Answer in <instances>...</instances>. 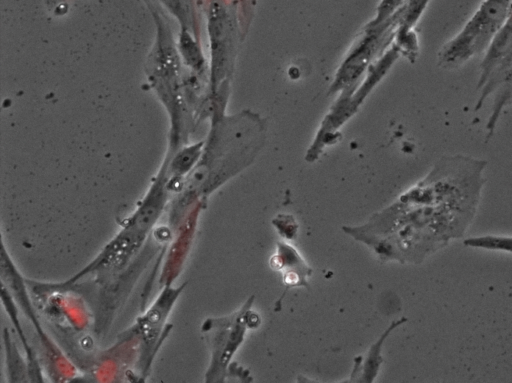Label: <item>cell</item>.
<instances>
[{
	"label": "cell",
	"instance_id": "cell-1",
	"mask_svg": "<svg viewBox=\"0 0 512 383\" xmlns=\"http://www.w3.org/2000/svg\"><path fill=\"white\" fill-rule=\"evenodd\" d=\"M487 164L464 154H445L404 196L411 259L421 261L464 236L477 213Z\"/></svg>",
	"mask_w": 512,
	"mask_h": 383
},
{
	"label": "cell",
	"instance_id": "cell-2",
	"mask_svg": "<svg viewBox=\"0 0 512 383\" xmlns=\"http://www.w3.org/2000/svg\"><path fill=\"white\" fill-rule=\"evenodd\" d=\"M512 0H482L469 20L438 52V65L454 70L485 53L506 21Z\"/></svg>",
	"mask_w": 512,
	"mask_h": 383
},
{
	"label": "cell",
	"instance_id": "cell-3",
	"mask_svg": "<svg viewBox=\"0 0 512 383\" xmlns=\"http://www.w3.org/2000/svg\"><path fill=\"white\" fill-rule=\"evenodd\" d=\"M512 64V5L506 21L484 53L477 83L479 96L475 110H480L486 98L499 88Z\"/></svg>",
	"mask_w": 512,
	"mask_h": 383
},
{
	"label": "cell",
	"instance_id": "cell-4",
	"mask_svg": "<svg viewBox=\"0 0 512 383\" xmlns=\"http://www.w3.org/2000/svg\"><path fill=\"white\" fill-rule=\"evenodd\" d=\"M178 293V289L164 291L153 307L142 317L140 325L146 341H154Z\"/></svg>",
	"mask_w": 512,
	"mask_h": 383
},
{
	"label": "cell",
	"instance_id": "cell-5",
	"mask_svg": "<svg viewBox=\"0 0 512 383\" xmlns=\"http://www.w3.org/2000/svg\"><path fill=\"white\" fill-rule=\"evenodd\" d=\"M463 245L469 248L512 253V236L485 234L465 238Z\"/></svg>",
	"mask_w": 512,
	"mask_h": 383
},
{
	"label": "cell",
	"instance_id": "cell-6",
	"mask_svg": "<svg viewBox=\"0 0 512 383\" xmlns=\"http://www.w3.org/2000/svg\"><path fill=\"white\" fill-rule=\"evenodd\" d=\"M181 49L184 57L191 65H200L201 56L199 54L198 48L186 32L183 33L181 37Z\"/></svg>",
	"mask_w": 512,
	"mask_h": 383
},
{
	"label": "cell",
	"instance_id": "cell-7",
	"mask_svg": "<svg viewBox=\"0 0 512 383\" xmlns=\"http://www.w3.org/2000/svg\"><path fill=\"white\" fill-rule=\"evenodd\" d=\"M198 147H190L181 152L174 161V170L181 173L187 171L198 155Z\"/></svg>",
	"mask_w": 512,
	"mask_h": 383
},
{
	"label": "cell",
	"instance_id": "cell-8",
	"mask_svg": "<svg viewBox=\"0 0 512 383\" xmlns=\"http://www.w3.org/2000/svg\"><path fill=\"white\" fill-rule=\"evenodd\" d=\"M164 1V0H163Z\"/></svg>",
	"mask_w": 512,
	"mask_h": 383
}]
</instances>
